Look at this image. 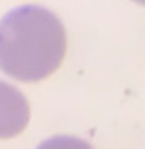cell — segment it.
Listing matches in <instances>:
<instances>
[{
    "label": "cell",
    "instance_id": "3",
    "mask_svg": "<svg viewBox=\"0 0 145 149\" xmlns=\"http://www.w3.org/2000/svg\"><path fill=\"white\" fill-rule=\"evenodd\" d=\"M36 149H94L89 142L76 136H53L40 143Z\"/></svg>",
    "mask_w": 145,
    "mask_h": 149
},
{
    "label": "cell",
    "instance_id": "2",
    "mask_svg": "<svg viewBox=\"0 0 145 149\" xmlns=\"http://www.w3.org/2000/svg\"><path fill=\"white\" fill-rule=\"evenodd\" d=\"M30 121L28 102L13 85L0 81V140L21 134Z\"/></svg>",
    "mask_w": 145,
    "mask_h": 149
},
{
    "label": "cell",
    "instance_id": "1",
    "mask_svg": "<svg viewBox=\"0 0 145 149\" xmlns=\"http://www.w3.org/2000/svg\"><path fill=\"white\" fill-rule=\"evenodd\" d=\"M66 30L42 6H21L0 19V70L19 81H42L60 66Z\"/></svg>",
    "mask_w": 145,
    "mask_h": 149
},
{
    "label": "cell",
    "instance_id": "4",
    "mask_svg": "<svg viewBox=\"0 0 145 149\" xmlns=\"http://www.w3.org/2000/svg\"><path fill=\"white\" fill-rule=\"evenodd\" d=\"M134 2H138V4H142V6H145V0H134Z\"/></svg>",
    "mask_w": 145,
    "mask_h": 149
}]
</instances>
